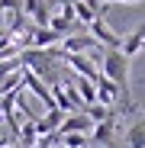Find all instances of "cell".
<instances>
[{"instance_id": "1", "label": "cell", "mask_w": 145, "mask_h": 148, "mask_svg": "<svg viewBox=\"0 0 145 148\" xmlns=\"http://www.w3.org/2000/svg\"><path fill=\"white\" fill-rule=\"evenodd\" d=\"M100 74L116 87H129V58L119 48H103L100 52Z\"/></svg>"}, {"instance_id": "11", "label": "cell", "mask_w": 145, "mask_h": 148, "mask_svg": "<svg viewBox=\"0 0 145 148\" xmlns=\"http://www.w3.org/2000/svg\"><path fill=\"white\" fill-rule=\"evenodd\" d=\"M100 3H107V7H110V3H142V0H100Z\"/></svg>"}, {"instance_id": "4", "label": "cell", "mask_w": 145, "mask_h": 148, "mask_svg": "<svg viewBox=\"0 0 145 148\" xmlns=\"http://www.w3.org/2000/svg\"><path fill=\"white\" fill-rule=\"evenodd\" d=\"M116 126H119V116H110V119H103V122H97L87 138H93V145H100V148H113Z\"/></svg>"}, {"instance_id": "10", "label": "cell", "mask_w": 145, "mask_h": 148, "mask_svg": "<svg viewBox=\"0 0 145 148\" xmlns=\"http://www.w3.org/2000/svg\"><path fill=\"white\" fill-rule=\"evenodd\" d=\"M126 145L129 148H145V122L142 119H135L132 126L126 129Z\"/></svg>"}, {"instance_id": "2", "label": "cell", "mask_w": 145, "mask_h": 148, "mask_svg": "<svg viewBox=\"0 0 145 148\" xmlns=\"http://www.w3.org/2000/svg\"><path fill=\"white\" fill-rule=\"evenodd\" d=\"M61 61H65L71 71H74L78 77H87L90 84H97V77H100V68H97L87 55H61Z\"/></svg>"}, {"instance_id": "5", "label": "cell", "mask_w": 145, "mask_h": 148, "mask_svg": "<svg viewBox=\"0 0 145 148\" xmlns=\"http://www.w3.org/2000/svg\"><path fill=\"white\" fill-rule=\"evenodd\" d=\"M87 29H90V39L100 45V48H119V42H123V36H116L103 19H93Z\"/></svg>"}, {"instance_id": "8", "label": "cell", "mask_w": 145, "mask_h": 148, "mask_svg": "<svg viewBox=\"0 0 145 148\" xmlns=\"http://www.w3.org/2000/svg\"><path fill=\"white\" fill-rule=\"evenodd\" d=\"M142 45H145V32H142V26H135L123 42H119V52H123L126 58H135V55L142 52Z\"/></svg>"}, {"instance_id": "3", "label": "cell", "mask_w": 145, "mask_h": 148, "mask_svg": "<svg viewBox=\"0 0 145 148\" xmlns=\"http://www.w3.org/2000/svg\"><path fill=\"white\" fill-rule=\"evenodd\" d=\"M93 122L84 116V113H65L61 126H58V135H90Z\"/></svg>"}, {"instance_id": "9", "label": "cell", "mask_w": 145, "mask_h": 148, "mask_svg": "<svg viewBox=\"0 0 145 148\" xmlns=\"http://www.w3.org/2000/svg\"><path fill=\"white\" fill-rule=\"evenodd\" d=\"M71 87H74V93H78L81 106H90V103H97V87H93V84H90L87 77H78V74H74Z\"/></svg>"}, {"instance_id": "7", "label": "cell", "mask_w": 145, "mask_h": 148, "mask_svg": "<svg viewBox=\"0 0 145 148\" xmlns=\"http://www.w3.org/2000/svg\"><path fill=\"white\" fill-rule=\"evenodd\" d=\"M61 119H65V113H61V110H48L45 116H36V119H32V126H36V132H39V135H52V132H58Z\"/></svg>"}, {"instance_id": "6", "label": "cell", "mask_w": 145, "mask_h": 148, "mask_svg": "<svg viewBox=\"0 0 145 148\" xmlns=\"http://www.w3.org/2000/svg\"><path fill=\"white\" fill-rule=\"evenodd\" d=\"M58 42H61L58 32H52L48 26H36V29H29V45L26 48H55Z\"/></svg>"}]
</instances>
